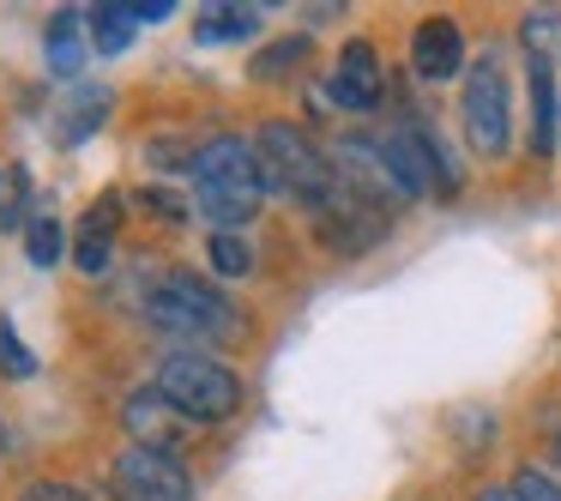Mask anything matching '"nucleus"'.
<instances>
[{"instance_id":"nucleus-18","label":"nucleus","mask_w":561,"mask_h":501,"mask_svg":"<svg viewBox=\"0 0 561 501\" xmlns=\"http://www.w3.org/2000/svg\"><path fill=\"white\" fill-rule=\"evenodd\" d=\"M25 200H31L25 170H0V236H7L19 218H25Z\"/></svg>"},{"instance_id":"nucleus-3","label":"nucleus","mask_w":561,"mask_h":501,"mask_svg":"<svg viewBox=\"0 0 561 501\" xmlns=\"http://www.w3.org/2000/svg\"><path fill=\"white\" fill-rule=\"evenodd\" d=\"M254 158H260V182H266V194L296 200V206H308V212L332 194V158L302 134V127L266 122L254 134Z\"/></svg>"},{"instance_id":"nucleus-13","label":"nucleus","mask_w":561,"mask_h":501,"mask_svg":"<svg viewBox=\"0 0 561 501\" xmlns=\"http://www.w3.org/2000/svg\"><path fill=\"white\" fill-rule=\"evenodd\" d=\"M115 224H122V200H103L98 212H85V224H79V236H73V260H79V272H103L115 260Z\"/></svg>"},{"instance_id":"nucleus-15","label":"nucleus","mask_w":561,"mask_h":501,"mask_svg":"<svg viewBox=\"0 0 561 501\" xmlns=\"http://www.w3.org/2000/svg\"><path fill=\"white\" fill-rule=\"evenodd\" d=\"M127 37H134V13H127V0H110L91 13V55H122Z\"/></svg>"},{"instance_id":"nucleus-12","label":"nucleus","mask_w":561,"mask_h":501,"mask_svg":"<svg viewBox=\"0 0 561 501\" xmlns=\"http://www.w3.org/2000/svg\"><path fill=\"white\" fill-rule=\"evenodd\" d=\"M91 55V19L85 13H55L49 37H43V67L55 79H73Z\"/></svg>"},{"instance_id":"nucleus-22","label":"nucleus","mask_w":561,"mask_h":501,"mask_svg":"<svg viewBox=\"0 0 561 501\" xmlns=\"http://www.w3.org/2000/svg\"><path fill=\"white\" fill-rule=\"evenodd\" d=\"M513 489H519L525 501H561V483H556V477H543V471H531V465L513 477Z\"/></svg>"},{"instance_id":"nucleus-11","label":"nucleus","mask_w":561,"mask_h":501,"mask_svg":"<svg viewBox=\"0 0 561 501\" xmlns=\"http://www.w3.org/2000/svg\"><path fill=\"white\" fill-rule=\"evenodd\" d=\"M411 67L423 79H453L465 67V31L453 25V19H423L416 25V37H411Z\"/></svg>"},{"instance_id":"nucleus-9","label":"nucleus","mask_w":561,"mask_h":501,"mask_svg":"<svg viewBox=\"0 0 561 501\" xmlns=\"http://www.w3.org/2000/svg\"><path fill=\"white\" fill-rule=\"evenodd\" d=\"M122 423H127V435H134V447H151V453H170L175 441H182V423H187V417L175 411V405L163 399L158 387H139L134 399L122 405Z\"/></svg>"},{"instance_id":"nucleus-16","label":"nucleus","mask_w":561,"mask_h":501,"mask_svg":"<svg viewBox=\"0 0 561 501\" xmlns=\"http://www.w3.org/2000/svg\"><path fill=\"white\" fill-rule=\"evenodd\" d=\"M254 25H260L254 13H242V7L218 0V7H211V13L194 25V37H199V43H242V37H254Z\"/></svg>"},{"instance_id":"nucleus-8","label":"nucleus","mask_w":561,"mask_h":501,"mask_svg":"<svg viewBox=\"0 0 561 501\" xmlns=\"http://www.w3.org/2000/svg\"><path fill=\"white\" fill-rule=\"evenodd\" d=\"M380 91H387V79H380V55L375 43H344L339 49V67H332V103L351 115H368L380 110Z\"/></svg>"},{"instance_id":"nucleus-6","label":"nucleus","mask_w":561,"mask_h":501,"mask_svg":"<svg viewBox=\"0 0 561 501\" xmlns=\"http://www.w3.org/2000/svg\"><path fill=\"white\" fill-rule=\"evenodd\" d=\"M308 218H314L320 242H327L332 254H368V248L387 236V218H392V212L375 206V200H363V194H351V187L332 175V194L320 200Z\"/></svg>"},{"instance_id":"nucleus-4","label":"nucleus","mask_w":561,"mask_h":501,"mask_svg":"<svg viewBox=\"0 0 561 501\" xmlns=\"http://www.w3.org/2000/svg\"><path fill=\"white\" fill-rule=\"evenodd\" d=\"M151 387H158L187 423H224V417H236V405H242L236 368H224L218 356H199V351H170Z\"/></svg>"},{"instance_id":"nucleus-14","label":"nucleus","mask_w":561,"mask_h":501,"mask_svg":"<svg viewBox=\"0 0 561 501\" xmlns=\"http://www.w3.org/2000/svg\"><path fill=\"white\" fill-rule=\"evenodd\" d=\"M531 61V151L543 158L556 146V67L549 55H525Z\"/></svg>"},{"instance_id":"nucleus-20","label":"nucleus","mask_w":561,"mask_h":501,"mask_svg":"<svg viewBox=\"0 0 561 501\" xmlns=\"http://www.w3.org/2000/svg\"><path fill=\"white\" fill-rule=\"evenodd\" d=\"M0 375H13V380L37 375V356L19 344V332H13V320H7V315H0Z\"/></svg>"},{"instance_id":"nucleus-10","label":"nucleus","mask_w":561,"mask_h":501,"mask_svg":"<svg viewBox=\"0 0 561 501\" xmlns=\"http://www.w3.org/2000/svg\"><path fill=\"white\" fill-rule=\"evenodd\" d=\"M110 110H115V91L110 86H73L49 110V127H55V139H61V146H85V139L110 122Z\"/></svg>"},{"instance_id":"nucleus-19","label":"nucleus","mask_w":561,"mask_h":501,"mask_svg":"<svg viewBox=\"0 0 561 501\" xmlns=\"http://www.w3.org/2000/svg\"><path fill=\"white\" fill-rule=\"evenodd\" d=\"M302 61H308V37H290V43H272V49L254 61V73L260 79H278V73H296Z\"/></svg>"},{"instance_id":"nucleus-25","label":"nucleus","mask_w":561,"mask_h":501,"mask_svg":"<svg viewBox=\"0 0 561 501\" xmlns=\"http://www.w3.org/2000/svg\"><path fill=\"white\" fill-rule=\"evenodd\" d=\"M477 501H525V496H519V489L507 483V489H483V496H477Z\"/></svg>"},{"instance_id":"nucleus-21","label":"nucleus","mask_w":561,"mask_h":501,"mask_svg":"<svg viewBox=\"0 0 561 501\" xmlns=\"http://www.w3.org/2000/svg\"><path fill=\"white\" fill-rule=\"evenodd\" d=\"M61 248H67L61 224H55L49 212H37V218H31V260H37V266H55V260H61Z\"/></svg>"},{"instance_id":"nucleus-5","label":"nucleus","mask_w":561,"mask_h":501,"mask_svg":"<svg viewBox=\"0 0 561 501\" xmlns=\"http://www.w3.org/2000/svg\"><path fill=\"white\" fill-rule=\"evenodd\" d=\"M465 139H471L477 158H507L513 139V98H507V67L501 55H477L471 73H465Z\"/></svg>"},{"instance_id":"nucleus-27","label":"nucleus","mask_w":561,"mask_h":501,"mask_svg":"<svg viewBox=\"0 0 561 501\" xmlns=\"http://www.w3.org/2000/svg\"><path fill=\"white\" fill-rule=\"evenodd\" d=\"M0 453H7V429H0Z\"/></svg>"},{"instance_id":"nucleus-2","label":"nucleus","mask_w":561,"mask_h":501,"mask_svg":"<svg viewBox=\"0 0 561 501\" xmlns=\"http://www.w3.org/2000/svg\"><path fill=\"white\" fill-rule=\"evenodd\" d=\"M146 320L158 332H170V339H182V344H218V339H236V332H242V315L230 308V296H224L218 284L194 278V272H182V266L151 284Z\"/></svg>"},{"instance_id":"nucleus-17","label":"nucleus","mask_w":561,"mask_h":501,"mask_svg":"<svg viewBox=\"0 0 561 501\" xmlns=\"http://www.w3.org/2000/svg\"><path fill=\"white\" fill-rule=\"evenodd\" d=\"M211 266H218L224 278H242V272H254V248H248V236H236V230H218V236H211Z\"/></svg>"},{"instance_id":"nucleus-24","label":"nucleus","mask_w":561,"mask_h":501,"mask_svg":"<svg viewBox=\"0 0 561 501\" xmlns=\"http://www.w3.org/2000/svg\"><path fill=\"white\" fill-rule=\"evenodd\" d=\"M175 0H127V13H134V25H158V19H170Z\"/></svg>"},{"instance_id":"nucleus-1","label":"nucleus","mask_w":561,"mask_h":501,"mask_svg":"<svg viewBox=\"0 0 561 501\" xmlns=\"http://www.w3.org/2000/svg\"><path fill=\"white\" fill-rule=\"evenodd\" d=\"M266 206V182H260L254 139L218 134L206 139V151L194 158V212L218 230H236Z\"/></svg>"},{"instance_id":"nucleus-7","label":"nucleus","mask_w":561,"mask_h":501,"mask_svg":"<svg viewBox=\"0 0 561 501\" xmlns=\"http://www.w3.org/2000/svg\"><path fill=\"white\" fill-rule=\"evenodd\" d=\"M115 501H194V477L175 453H151V447H127L110 471Z\"/></svg>"},{"instance_id":"nucleus-23","label":"nucleus","mask_w":561,"mask_h":501,"mask_svg":"<svg viewBox=\"0 0 561 501\" xmlns=\"http://www.w3.org/2000/svg\"><path fill=\"white\" fill-rule=\"evenodd\" d=\"M25 501H85V489H73V483H31Z\"/></svg>"},{"instance_id":"nucleus-26","label":"nucleus","mask_w":561,"mask_h":501,"mask_svg":"<svg viewBox=\"0 0 561 501\" xmlns=\"http://www.w3.org/2000/svg\"><path fill=\"white\" fill-rule=\"evenodd\" d=\"M549 459H556V471H561V423L549 429Z\"/></svg>"}]
</instances>
